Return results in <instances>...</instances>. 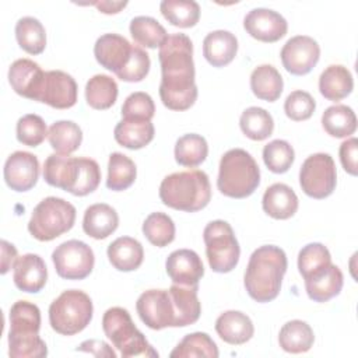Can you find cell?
I'll return each mask as SVG.
<instances>
[{"instance_id": "7402d4cb", "label": "cell", "mask_w": 358, "mask_h": 358, "mask_svg": "<svg viewBox=\"0 0 358 358\" xmlns=\"http://www.w3.org/2000/svg\"><path fill=\"white\" fill-rule=\"evenodd\" d=\"M80 175V158L50 154L45 159L43 179L53 187L63 189L69 193L73 192Z\"/></svg>"}, {"instance_id": "4316f807", "label": "cell", "mask_w": 358, "mask_h": 358, "mask_svg": "<svg viewBox=\"0 0 358 358\" xmlns=\"http://www.w3.org/2000/svg\"><path fill=\"white\" fill-rule=\"evenodd\" d=\"M154 124L151 120L138 117L122 119L113 131L115 140L129 150H140L154 138Z\"/></svg>"}, {"instance_id": "60d3db41", "label": "cell", "mask_w": 358, "mask_h": 358, "mask_svg": "<svg viewBox=\"0 0 358 358\" xmlns=\"http://www.w3.org/2000/svg\"><path fill=\"white\" fill-rule=\"evenodd\" d=\"M159 10L168 22L179 28L194 27L200 18V6L193 0H164Z\"/></svg>"}, {"instance_id": "603a6c76", "label": "cell", "mask_w": 358, "mask_h": 358, "mask_svg": "<svg viewBox=\"0 0 358 358\" xmlns=\"http://www.w3.org/2000/svg\"><path fill=\"white\" fill-rule=\"evenodd\" d=\"M168 291L175 310V327H185L196 323L201 313V305L197 296L199 285L189 287L173 282Z\"/></svg>"}, {"instance_id": "9c48e42d", "label": "cell", "mask_w": 358, "mask_h": 358, "mask_svg": "<svg viewBox=\"0 0 358 358\" xmlns=\"http://www.w3.org/2000/svg\"><path fill=\"white\" fill-rule=\"evenodd\" d=\"M208 264L215 273H229L239 262V243L232 227L222 220L211 221L203 231Z\"/></svg>"}, {"instance_id": "4dcf8cb0", "label": "cell", "mask_w": 358, "mask_h": 358, "mask_svg": "<svg viewBox=\"0 0 358 358\" xmlns=\"http://www.w3.org/2000/svg\"><path fill=\"white\" fill-rule=\"evenodd\" d=\"M250 88L259 99L274 102L282 92L284 81L274 66L260 64L250 74Z\"/></svg>"}, {"instance_id": "5bb4252c", "label": "cell", "mask_w": 358, "mask_h": 358, "mask_svg": "<svg viewBox=\"0 0 358 358\" xmlns=\"http://www.w3.org/2000/svg\"><path fill=\"white\" fill-rule=\"evenodd\" d=\"M77 83L70 74L62 70L45 71L36 102L46 103L55 109H69L77 102Z\"/></svg>"}, {"instance_id": "277c9868", "label": "cell", "mask_w": 358, "mask_h": 358, "mask_svg": "<svg viewBox=\"0 0 358 358\" xmlns=\"http://www.w3.org/2000/svg\"><path fill=\"white\" fill-rule=\"evenodd\" d=\"M161 201L179 211L196 213L211 200V185L206 172L190 169L165 176L159 185Z\"/></svg>"}, {"instance_id": "44dd1931", "label": "cell", "mask_w": 358, "mask_h": 358, "mask_svg": "<svg viewBox=\"0 0 358 358\" xmlns=\"http://www.w3.org/2000/svg\"><path fill=\"white\" fill-rule=\"evenodd\" d=\"M303 280L306 294L315 302H327L334 298L340 294L344 284L341 270L333 263L313 271Z\"/></svg>"}, {"instance_id": "cb8c5ba5", "label": "cell", "mask_w": 358, "mask_h": 358, "mask_svg": "<svg viewBox=\"0 0 358 358\" xmlns=\"http://www.w3.org/2000/svg\"><path fill=\"white\" fill-rule=\"evenodd\" d=\"M238 52L236 36L224 29H217L206 35L203 41V55L213 67L229 64Z\"/></svg>"}, {"instance_id": "f35d334b", "label": "cell", "mask_w": 358, "mask_h": 358, "mask_svg": "<svg viewBox=\"0 0 358 358\" xmlns=\"http://www.w3.org/2000/svg\"><path fill=\"white\" fill-rule=\"evenodd\" d=\"M239 126L248 138L263 141L271 136L274 130V120L266 109L250 106L242 112Z\"/></svg>"}, {"instance_id": "ffe728a7", "label": "cell", "mask_w": 358, "mask_h": 358, "mask_svg": "<svg viewBox=\"0 0 358 358\" xmlns=\"http://www.w3.org/2000/svg\"><path fill=\"white\" fill-rule=\"evenodd\" d=\"M13 280L15 287L24 292H39L48 280V268L43 259L35 253L20 256L14 264Z\"/></svg>"}, {"instance_id": "9a60e30c", "label": "cell", "mask_w": 358, "mask_h": 358, "mask_svg": "<svg viewBox=\"0 0 358 358\" xmlns=\"http://www.w3.org/2000/svg\"><path fill=\"white\" fill-rule=\"evenodd\" d=\"M4 180L11 190L27 192L32 189L39 178V161L28 151H15L8 155L4 169Z\"/></svg>"}, {"instance_id": "2e32d148", "label": "cell", "mask_w": 358, "mask_h": 358, "mask_svg": "<svg viewBox=\"0 0 358 358\" xmlns=\"http://www.w3.org/2000/svg\"><path fill=\"white\" fill-rule=\"evenodd\" d=\"M246 32L262 42H277L285 36L288 31L287 20L277 11L270 8H253L243 20Z\"/></svg>"}, {"instance_id": "d4e9b609", "label": "cell", "mask_w": 358, "mask_h": 358, "mask_svg": "<svg viewBox=\"0 0 358 358\" xmlns=\"http://www.w3.org/2000/svg\"><path fill=\"white\" fill-rule=\"evenodd\" d=\"M215 331L225 343L241 345L252 338L255 327L246 313L239 310H227L217 317Z\"/></svg>"}, {"instance_id": "d590c367", "label": "cell", "mask_w": 358, "mask_h": 358, "mask_svg": "<svg viewBox=\"0 0 358 358\" xmlns=\"http://www.w3.org/2000/svg\"><path fill=\"white\" fill-rule=\"evenodd\" d=\"M117 98V84L106 74H95L85 85V99L92 109L110 108Z\"/></svg>"}, {"instance_id": "ac0fdd59", "label": "cell", "mask_w": 358, "mask_h": 358, "mask_svg": "<svg viewBox=\"0 0 358 358\" xmlns=\"http://www.w3.org/2000/svg\"><path fill=\"white\" fill-rule=\"evenodd\" d=\"M169 278L175 284L196 287L204 275V266L200 256L192 249L173 250L165 262Z\"/></svg>"}, {"instance_id": "f907efd6", "label": "cell", "mask_w": 358, "mask_h": 358, "mask_svg": "<svg viewBox=\"0 0 358 358\" xmlns=\"http://www.w3.org/2000/svg\"><path fill=\"white\" fill-rule=\"evenodd\" d=\"M150 66H151V60L148 53L141 46L134 45V50L130 62L119 74H116V77L126 83H138L145 78V76L150 71Z\"/></svg>"}, {"instance_id": "5b68a950", "label": "cell", "mask_w": 358, "mask_h": 358, "mask_svg": "<svg viewBox=\"0 0 358 358\" xmlns=\"http://www.w3.org/2000/svg\"><path fill=\"white\" fill-rule=\"evenodd\" d=\"M259 183V165L248 151L232 148L221 157L217 187L224 196L232 199L249 197Z\"/></svg>"}, {"instance_id": "d6986e66", "label": "cell", "mask_w": 358, "mask_h": 358, "mask_svg": "<svg viewBox=\"0 0 358 358\" xmlns=\"http://www.w3.org/2000/svg\"><path fill=\"white\" fill-rule=\"evenodd\" d=\"M45 71L38 63L29 59H18L8 69V83L21 96L36 101L38 92L43 83Z\"/></svg>"}, {"instance_id": "8fae6325", "label": "cell", "mask_w": 358, "mask_h": 358, "mask_svg": "<svg viewBox=\"0 0 358 358\" xmlns=\"http://www.w3.org/2000/svg\"><path fill=\"white\" fill-rule=\"evenodd\" d=\"M52 262L59 277L66 280H84L94 268L92 249L83 241L70 239L60 243L52 253Z\"/></svg>"}, {"instance_id": "d6a6232c", "label": "cell", "mask_w": 358, "mask_h": 358, "mask_svg": "<svg viewBox=\"0 0 358 358\" xmlns=\"http://www.w3.org/2000/svg\"><path fill=\"white\" fill-rule=\"evenodd\" d=\"M50 147L60 155H69L78 150L83 141L80 126L71 120H57L48 131Z\"/></svg>"}, {"instance_id": "f5cc1de1", "label": "cell", "mask_w": 358, "mask_h": 358, "mask_svg": "<svg viewBox=\"0 0 358 358\" xmlns=\"http://www.w3.org/2000/svg\"><path fill=\"white\" fill-rule=\"evenodd\" d=\"M77 351H84V352H91L96 357H110L115 358L116 354L115 351L105 343L99 340H87L80 344Z\"/></svg>"}, {"instance_id": "74e56055", "label": "cell", "mask_w": 358, "mask_h": 358, "mask_svg": "<svg viewBox=\"0 0 358 358\" xmlns=\"http://www.w3.org/2000/svg\"><path fill=\"white\" fill-rule=\"evenodd\" d=\"M137 176L136 164L122 152H112L108 162L106 187L113 192H122L130 187Z\"/></svg>"}, {"instance_id": "db71d44e", "label": "cell", "mask_w": 358, "mask_h": 358, "mask_svg": "<svg viewBox=\"0 0 358 358\" xmlns=\"http://www.w3.org/2000/svg\"><path fill=\"white\" fill-rule=\"evenodd\" d=\"M0 245H1V274H6L15 264L18 255L13 243L3 239Z\"/></svg>"}, {"instance_id": "bcb514c9", "label": "cell", "mask_w": 358, "mask_h": 358, "mask_svg": "<svg viewBox=\"0 0 358 358\" xmlns=\"http://www.w3.org/2000/svg\"><path fill=\"white\" fill-rule=\"evenodd\" d=\"M17 140L28 147L39 145L48 137V127L39 115L28 113L17 122Z\"/></svg>"}, {"instance_id": "681fc988", "label": "cell", "mask_w": 358, "mask_h": 358, "mask_svg": "<svg viewBox=\"0 0 358 358\" xmlns=\"http://www.w3.org/2000/svg\"><path fill=\"white\" fill-rule=\"evenodd\" d=\"M155 113L152 98L147 92H131L122 105V117H138L151 120Z\"/></svg>"}, {"instance_id": "7dc6e473", "label": "cell", "mask_w": 358, "mask_h": 358, "mask_svg": "<svg viewBox=\"0 0 358 358\" xmlns=\"http://www.w3.org/2000/svg\"><path fill=\"white\" fill-rule=\"evenodd\" d=\"M315 109L316 102L313 96L302 90L292 91L284 102V112L294 122H302L309 119L313 115Z\"/></svg>"}, {"instance_id": "ab89813d", "label": "cell", "mask_w": 358, "mask_h": 358, "mask_svg": "<svg viewBox=\"0 0 358 358\" xmlns=\"http://www.w3.org/2000/svg\"><path fill=\"white\" fill-rule=\"evenodd\" d=\"M208 154L206 138L196 133H189L178 138L175 144V159L182 166H199Z\"/></svg>"}, {"instance_id": "ee69618b", "label": "cell", "mask_w": 358, "mask_h": 358, "mask_svg": "<svg viewBox=\"0 0 358 358\" xmlns=\"http://www.w3.org/2000/svg\"><path fill=\"white\" fill-rule=\"evenodd\" d=\"M295 159L292 145L285 140H273L263 148V161L273 173L287 172Z\"/></svg>"}, {"instance_id": "b9f144b4", "label": "cell", "mask_w": 358, "mask_h": 358, "mask_svg": "<svg viewBox=\"0 0 358 358\" xmlns=\"http://www.w3.org/2000/svg\"><path fill=\"white\" fill-rule=\"evenodd\" d=\"M217 344L207 333L196 331L186 334L179 344L171 351L172 358H192V357H207L217 358L218 357Z\"/></svg>"}, {"instance_id": "8d00e7d4", "label": "cell", "mask_w": 358, "mask_h": 358, "mask_svg": "<svg viewBox=\"0 0 358 358\" xmlns=\"http://www.w3.org/2000/svg\"><path fill=\"white\" fill-rule=\"evenodd\" d=\"M130 35L138 46L155 49L159 48L168 34L165 28L152 17L148 15H138L130 21Z\"/></svg>"}, {"instance_id": "1f68e13d", "label": "cell", "mask_w": 358, "mask_h": 358, "mask_svg": "<svg viewBox=\"0 0 358 358\" xmlns=\"http://www.w3.org/2000/svg\"><path fill=\"white\" fill-rule=\"evenodd\" d=\"M315 341V334L312 327L303 320H289L287 322L278 334L280 347L291 354H301L310 350Z\"/></svg>"}, {"instance_id": "c3c4849f", "label": "cell", "mask_w": 358, "mask_h": 358, "mask_svg": "<svg viewBox=\"0 0 358 358\" xmlns=\"http://www.w3.org/2000/svg\"><path fill=\"white\" fill-rule=\"evenodd\" d=\"M101 182V169L95 159L80 157V175L71 192L74 196H87L92 193Z\"/></svg>"}, {"instance_id": "e575fe53", "label": "cell", "mask_w": 358, "mask_h": 358, "mask_svg": "<svg viewBox=\"0 0 358 358\" xmlns=\"http://www.w3.org/2000/svg\"><path fill=\"white\" fill-rule=\"evenodd\" d=\"M15 38L20 48L29 55H39L46 48L45 27L34 17H22L17 21Z\"/></svg>"}, {"instance_id": "f6af8a7d", "label": "cell", "mask_w": 358, "mask_h": 358, "mask_svg": "<svg viewBox=\"0 0 358 358\" xmlns=\"http://www.w3.org/2000/svg\"><path fill=\"white\" fill-rule=\"evenodd\" d=\"M330 263L331 256L329 249L319 242L305 245L298 253V270L303 278Z\"/></svg>"}, {"instance_id": "f546056e", "label": "cell", "mask_w": 358, "mask_h": 358, "mask_svg": "<svg viewBox=\"0 0 358 358\" xmlns=\"http://www.w3.org/2000/svg\"><path fill=\"white\" fill-rule=\"evenodd\" d=\"M354 88V80L350 70L341 64L326 67L319 77L320 94L333 102L347 98Z\"/></svg>"}, {"instance_id": "ba28073f", "label": "cell", "mask_w": 358, "mask_h": 358, "mask_svg": "<svg viewBox=\"0 0 358 358\" xmlns=\"http://www.w3.org/2000/svg\"><path fill=\"white\" fill-rule=\"evenodd\" d=\"M76 214V207L64 199L46 197L35 206L28 231L41 242L53 241L73 228Z\"/></svg>"}, {"instance_id": "11a10c76", "label": "cell", "mask_w": 358, "mask_h": 358, "mask_svg": "<svg viewBox=\"0 0 358 358\" xmlns=\"http://www.w3.org/2000/svg\"><path fill=\"white\" fill-rule=\"evenodd\" d=\"M103 14H116L127 6V1H94L92 3Z\"/></svg>"}, {"instance_id": "836d02e7", "label": "cell", "mask_w": 358, "mask_h": 358, "mask_svg": "<svg viewBox=\"0 0 358 358\" xmlns=\"http://www.w3.org/2000/svg\"><path fill=\"white\" fill-rule=\"evenodd\" d=\"M322 126L331 137H348L357 130L355 112L347 105L329 106L322 115Z\"/></svg>"}, {"instance_id": "7c38bea8", "label": "cell", "mask_w": 358, "mask_h": 358, "mask_svg": "<svg viewBox=\"0 0 358 358\" xmlns=\"http://www.w3.org/2000/svg\"><path fill=\"white\" fill-rule=\"evenodd\" d=\"M141 322L152 330L175 327V310L168 289L144 291L136 302Z\"/></svg>"}, {"instance_id": "30bf717a", "label": "cell", "mask_w": 358, "mask_h": 358, "mask_svg": "<svg viewBox=\"0 0 358 358\" xmlns=\"http://www.w3.org/2000/svg\"><path fill=\"white\" fill-rule=\"evenodd\" d=\"M337 183L336 164L330 154L316 152L309 155L299 171V185L312 199L329 197Z\"/></svg>"}, {"instance_id": "484cf974", "label": "cell", "mask_w": 358, "mask_h": 358, "mask_svg": "<svg viewBox=\"0 0 358 358\" xmlns=\"http://www.w3.org/2000/svg\"><path fill=\"white\" fill-rule=\"evenodd\" d=\"M298 197L295 192L285 183H274L268 186L263 194L262 206L267 215L275 220H288L298 210Z\"/></svg>"}, {"instance_id": "7bdbcfd3", "label": "cell", "mask_w": 358, "mask_h": 358, "mask_svg": "<svg viewBox=\"0 0 358 358\" xmlns=\"http://www.w3.org/2000/svg\"><path fill=\"white\" fill-rule=\"evenodd\" d=\"M143 234L150 243L164 248L175 239V224L165 213H151L143 222Z\"/></svg>"}, {"instance_id": "e0dca14e", "label": "cell", "mask_w": 358, "mask_h": 358, "mask_svg": "<svg viewBox=\"0 0 358 358\" xmlns=\"http://www.w3.org/2000/svg\"><path fill=\"white\" fill-rule=\"evenodd\" d=\"M134 45L117 34H103L94 45L96 62L106 70L119 74L130 62Z\"/></svg>"}, {"instance_id": "83f0119b", "label": "cell", "mask_w": 358, "mask_h": 358, "mask_svg": "<svg viewBox=\"0 0 358 358\" xmlns=\"http://www.w3.org/2000/svg\"><path fill=\"white\" fill-rule=\"evenodd\" d=\"M119 225V215L113 207L105 203L90 206L83 218L84 232L94 239H105L112 235Z\"/></svg>"}, {"instance_id": "6da1fadb", "label": "cell", "mask_w": 358, "mask_h": 358, "mask_svg": "<svg viewBox=\"0 0 358 358\" xmlns=\"http://www.w3.org/2000/svg\"><path fill=\"white\" fill-rule=\"evenodd\" d=\"M158 59L161 64L159 96L171 110H186L197 99L194 83L193 43L185 34L168 35L159 46Z\"/></svg>"}, {"instance_id": "7a4b0ae2", "label": "cell", "mask_w": 358, "mask_h": 358, "mask_svg": "<svg viewBox=\"0 0 358 358\" xmlns=\"http://www.w3.org/2000/svg\"><path fill=\"white\" fill-rule=\"evenodd\" d=\"M287 255L274 245L257 248L249 257L243 284L252 299L264 303L275 299L287 271Z\"/></svg>"}, {"instance_id": "3957f363", "label": "cell", "mask_w": 358, "mask_h": 358, "mask_svg": "<svg viewBox=\"0 0 358 358\" xmlns=\"http://www.w3.org/2000/svg\"><path fill=\"white\" fill-rule=\"evenodd\" d=\"M8 355L11 358H42L48 347L39 337L41 310L28 301H17L10 308Z\"/></svg>"}, {"instance_id": "4fadbf2b", "label": "cell", "mask_w": 358, "mask_h": 358, "mask_svg": "<svg viewBox=\"0 0 358 358\" xmlns=\"http://www.w3.org/2000/svg\"><path fill=\"white\" fill-rule=\"evenodd\" d=\"M280 56L281 63L288 73L294 76H305L317 64L320 48L313 38L308 35H296L285 42Z\"/></svg>"}, {"instance_id": "52a82bcc", "label": "cell", "mask_w": 358, "mask_h": 358, "mask_svg": "<svg viewBox=\"0 0 358 358\" xmlns=\"http://www.w3.org/2000/svg\"><path fill=\"white\" fill-rule=\"evenodd\" d=\"M92 301L80 289L63 291L49 306V323L63 336H74L83 331L92 319Z\"/></svg>"}, {"instance_id": "816d5d0a", "label": "cell", "mask_w": 358, "mask_h": 358, "mask_svg": "<svg viewBox=\"0 0 358 358\" xmlns=\"http://www.w3.org/2000/svg\"><path fill=\"white\" fill-rule=\"evenodd\" d=\"M357 151H358V140L355 137H351L341 143L338 154L340 161L344 168V171L352 176H357L358 166H357Z\"/></svg>"}, {"instance_id": "8992f818", "label": "cell", "mask_w": 358, "mask_h": 358, "mask_svg": "<svg viewBox=\"0 0 358 358\" xmlns=\"http://www.w3.org/2000/svg\"><path fill=\"white\" fill-rule=\"evenodd\" d=\"M102 329L123 358L158 357V352L151 347L145 336L134 326L127 309L120 306L109 308L103 313Z\"/></svg>"}, {"instance_id": "f1b7e54d", "label": "cell", "mask_w": 358, "mask_h": 358, "mask_svg": "<svg viewBox=\"0 0 358 358\" xmlns=\"http://www.w3.org/2000/svg\"><path fill=\"white\" fill-rule=\"evenodd\" d=\"M108 259L119 271L137 270L144 259L143 245L131 236H120L108 246Z\"/></svg>"}]
</instances>
